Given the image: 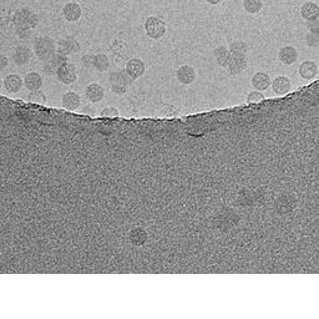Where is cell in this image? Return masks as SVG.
Returning <instances> with one entry per match:
<instances>
[{
    "instance_id": "7",
    "label": "cell",
    "mask_w": 319,
    "mask_h": 319,
    "mask_svg": "<svg viewBox=\"0 0 319 319\" xmlns=\"http://www.w3.org/2000/svg\"><path fill=\"white\" fill-rule=\"evenodd\" d=\"M247 65H248V61H247L246 55H232L231 54V59H229L226 69L229 75H238L246 70Z\"/></svg>"
},
{
    "instance_id": "16",
    "label": "cell",
    "mask_w": 319,
    "mask_h": 319,
    "mask_svg": "<svg viewBox=\"0 0 319 319\" xmlns=\"http://www.w3.org/2000/svg\"><path fill=\"white\" fill-rule=\"evenodd\" d=\"M63 15L68 22H76L81 17V7L75 2L66 3L63 8Z\"/></svg>"
},
{
    "instance_id": "36",
    "label": "cell",
    "mask_w": 319,
    "mask_h": 319,
    "mask_svg": "<svg viewBox=\"0 0 319 319\" xmlns=\"http://www.w3.org/2000/svg\"><path fill=\"white\" fill-rule=\"evenodd\" d=\"M206 2L207 3H210V4H213V5H216V4H219V3L222 2V0H206Z\"/></svg>"
},
{
    "instance_id": "3",
    "label": "cell",
    "mask_w": 319,
    "mask_h": 319,
    "mask_svg": "<svg viewBox=\"0 0 319 319\" xmlns=\"http://www.w3.org/2000/svg\"><path fill=\"white\" fill-rule=\"evenodd\" d=\"M13 20H14L15 27H28L32 29H34L39 23L37 14L28 8L18 9L13 15Z\"/></svg>"
},
{
    "instance_id": "31",
    "label": "cell",
    "mask_w": 319,
    "mask_h": 319,
    "mask_svg": "<svg viewBox=\"0 0 319 319\" xmlns=\"http://www.w3.org/2000/svg\"><path fill=\"white\" fill-rule=\"evenodd\" d=\"M264 100V94L262 91H252V93L248 94L247 96V101L249 104H254V103H261V101Z\"/></svg>"
},
{
    "instance_id": "34",
    "label": "cell",
    "mask_w": 319,
    "mask_h": 319,
    "mask_svg": "<svg viewBox=\"0 0 319 319\" xmlns=\"http://www.w3.org/2000/svg\"><path fill=\"white\" fill-rule=\"evenodd\" d=\"M307 27H308V29H309V32L319 33V17L313 18V19L308 20Z\"/></svg>"
},
{
    "instance_id": "26",
    "label": "cell",
    "mask_w": 319,
    "mask_h": 319,
    "mask_svg": "<svg viewBox=\"0 0 319 319\" xmlns=\"http://www.w3.org/2000/svg\"><path fill=\"white\" fill-rule=\"evenodd\" d=\"M228 50L232 55H246L248 52V45L243 40H236L229 45Z\"/></svg>"
},
{
    "instance_id": "24",
    "label": "cell",
    "mask_w": 319,
    "mask_h": 319,
    "mask_svg": "<svg viewBox=\"0 0 319 319\" xmlns=\"http://www.w3.org/2000/svg\"><path fill=\"white\" fill-rule=\"evenodd\" d=\"M300 14L304 19L310 20L313 18L319 17V5L314 2H307L300 8Z\"/></svg>"
},
{
    "instance_id": "5",
    "label": "cell",
    "mask_w": 319,
    "mask_h": 319,
    "mask_svg": "<svg viewBox=\"0 0 319 319\" xmlns=\"http://www.w3.org/2000/svg\"><path fill=\"white\" fill-rule=\"evenodd\" d=\"M56 78L60 81L61 84H69L75 83L76 79H78V70H76V66L71 63H65L56 73Z\"/></svg>"
},
{
    "instance_id": "37",
    "label": "cell",
    "mask_w": 319,
    "mask_h": 319,
    "mask_svg": "<svg viewBox=\"0 0 319 319\" xmlns=\"http://www.w3.org/2000/svg\"><path fill=\"white\" fill-rule=\"evenodd\" d=\"M2 86H3V81L0 80V89H2Z\"/></svg>"
},
{
    "instance_id": "2",
    "label": "cell",
    "mask_w": 319,
    "mask_h": 319,
    "mask_svg": "<svg viewBox=\"0 0 319 319\" xmlns=\"http://www.w3.org/2000/svg\"><path fill=\"white\" fill-rule=\"evenodd\" d=\"M109 84L115 94H125L132 84V79L125 70L112 71L109 76Z\"/></svg>"
},
{
    "instance_id": "28",
    "label": "cell",
    "mask_w": 319,
    "mask_h": 319,
    "mask_svg": "<svg viewBox=\"0 0 319 319\" xmlns=\"http://www.w3.org/2000/svg\"><path fill=\"white\" fill-rule=\"evenodd\" d=\"M28 100L33 104H44L47 100V96L42 90H32L28 95Z\"/></svg>"
},
{
    "instance_id": "19",
    "label": "cell",
    "mask_w": 319,
    "mask_h": 319,
    "mask_svg": "<svg viewBox=\"0 0 319 319\" xmlns=\"http://www.w3.org/2000/svg\"><path fill=\"white\" fill-rule=\"evenodd\" d=\"M318 74V65L312 60H307L300 64L299 66V75L304 80H312L317 76Z\"/></svg>"
},
{
    "instance_id": "23",
    "label": "cell",
    "mask_w": 319,
    "mask_h": 319,
    "mask_svg": "<svg viewBox=\"0 0 319 319\" xmlns=\"http://www.w3.org/2000/svg\"><path fill=\"white\" fill-rule=\"evenodd\" d=\"M275 206H277L278 212L282 214L292 212L295 207V200L290 196H283V197L278 198Z\"/></svg>"
},
{
    "instance_id": "13",
    "label": "cell",
    "mask_w": 319,
    "mask_h": 319,
    "mask_svg": "<svg viewBox=\"0 0 319 319\" xmlns=\"http://www.w3.org/2000/svg\"><path fill=\"white\" fill-rule=\"evenodd\" d=\"M278 58H279L280 63H283L284 65H292V64L297 63L298 58H299V54H298V50L295 49L294 47L287 45V47H283L282 49L279 50Z\"/></svg>"
},
{
    "instance_id": "35",
    "label": "cell",
    "mask_w": 319,
    "mask_h": 319,
    "mask_svg": "<svg viewBox=\"0 0 319 319\" xmlns=\"http://www.w3.org/2000/svg\"><path fill=\"white\" fill-rule=\"evenodd\" d=\"M8 64H9V59H8L4 54L0 53V71L4 70L8 66Z\"/></svg>"
},
{
    "instance_id": "18",
    "label": "cell",
    "mask_w": 319,
    "mask_h": 319,
    "mask_svg": "<svg viewBox=\"0 0 319 319\" xmlns=\"http://www.w3.org/2000/svg\"><path fill=\"white\" fill-rule=\"evenodd\" d=\"M23 83H24V86L28 90H39L43 86V78L37 71H32V73H28L25 75V78L23 79Z\"/></svg>"
},
{
    "instance_id": "33",
    "label": "cell",
    "mask_w": 319,
    "mask_h": 319,
    "mask_svg": "<svg viewBox=\"0 0 319 319\" xmlns=\"http://www.w3.org/2000/svg\"><path fill=\"white\" fill-rule=\"evenodd\" d=\"M94 59H95V55H91V54H85V55L81 56L80 61L85 68L90 69L94 68Z\"/></svg>"
},
{
    "instance_id": "6",
    "label": "cell",
    "mask_w": 319,
    "mask_h": 319,
    "mask_svg": "<svg viewBox=\"0 0 319 319\" xmlns=\"http://www.w3.org/2000/svg\"><path fill=\"white\" fill-rule=\"evenodd\" d=\"M79 50H80V44L75 38L66 37L56 43V53L60 54V55L69 56L71 54L78 53Z\"/></svg>"
},
{
    "instance_id": "12",
    "label": "cell",
    "mask_w": 319,
    "mask_h": 319,
    "mask_svg": "<svg viewBox=\"0 0 319 319\" xmlns=\"http://www.w3.org/2000/svg\"><path fill=\"white\" fill-rule=\"evenodd\" d=\"M23 85V79L20 78V75L18 74H10V75H7L3 80V86L5 88V90L9 91V93L15 94V93H19L22 90Z\"/></svg>"
},
{
    "instance_id": "4",
    "label": "cell",
    "mask_w": 319,
    "mask_h": 319,
    "mask_svg": "<svg viewBox=\"0 0 319 319\" xmlns=\"http://www.w3.org/2000/svg\"><path fill=\"white\" fill-rule=\"evenodd\" d=\"M145 30L146 34L149 35L151 39L159 40L165 35L166 33V24L163 20H161L157 17H150L147 18L145 22Z\"/></svg>"
},
{
    "instance_id": "22",
    "label": "cell",
    "mask_w": 319,
    "mask_h": 319,
    "mask_svg": "<svg viewBox=\"0 0 319 319\" xmlns=\"http://www.w3.org/2000/svg\"><path fill=\"white\" fill-rule=\"evenodd\" d=\"M213 56L216 59V63L222 68H226L228 64L229 59H231V53H229L228 48L224 45H219L213 50Z\"/></svg>"
},
{
    "instance_id": "30",
    "label": "cell",
    "mask_w": 319,
    "mask_h": 319,
    "mask_svg": "<svg viewBox=\"0 0 319 319\" xmlns=\"http://www.w3.org/2000/svg\"><path fill=\"white\" fill-rule=\"evenodd\" d=\"M15 33L20 39H29L33 35V29L28 27H15Z\"/></svg>"
},
{
    "instance_id": "15",
    "label": "cell",
    "mask_w": 319,
    "mask_h": 319,
    "mask_svg": "<svg viewBox=\"0 0 319 319\" xmlns=\"http://www.w3.org/2000/svg\"><path fill=\"white\" fill-rule=\"evenodd\" d=\"M272 89L277 95H285L292 89V83L287 76H277L272 81Z\"/></svg>"
},
{
    "instance_id": "8",
    "label": "cell",
    "mask_w": 319,
    "mask_h": 319,
    "mask_svg": "<svg viewBox=\"0 0 319 319\" xmlns=\"http://www.w3.org/2000/svg\"><path fill=\"white\" fill-rule=\"evenodd\" d=\"M65 63H68V56L60 55V54L58 53L54 54L52 58L45 60L44 71L48 75H56L59 69H60Z\"/></svg>"
},
{
    "instance_id": "25",
    "label": "cell",
    "mask_w": 319,
    "mask_h": 319,
    "mask_svg": "<svg viewBox=\"0 0 319 319\" xmlns=\"http://www.w3.org/2000/svg\"><path fill=\"white\" fill-rule=\"evenodd\" d=\"M109 66L110 61L105 54H98V55H95V59H94V68H95L96 70L100 71V73H104V71L109 70Z\"/></svg>"
},
{
    "instance_id": "14",
    "label": "cell",
    "mask_w": 319,
    "mask_h": 319,
    "mask_svg": "<svg viewBox=\"0 0 319 319\" xmlns=\"http://www.w3.org/2000/svg\"><path fill=\"white\" fill-rule=\"evenodd\" d=\"M85 95L90 103L96 104L100 103L104 98H105V90L101 85L99 84H90V85L86 86L85 89Z\"/></svg>"
},
{
    "instance_id": "20",
    "label": "cell",
    "mask_w": 319,
    "mask_h": 319,
    "mask_svg": "<svg viewBox=\"0 0 319 319\" xmlns=\"http://www.w3.org/2000/svg\"><path fill=\"white\" fill-rule=\"evenodd\" d=\"M80 100L81 99L79 94L74 93V91H69V93L64 94L63 98H61V104L66 110H76L80 107Z\"/></svg>"
},
{
    "instance_id": "17",
    "label": "cell",
    "mask_w": 319,
    "mask_h": 319,
    "mask_svg": "<svg viewBox=\"0 0 319 319\" xmlns=\"http://www.w3.org/2000/svg\"><path fill=\"white\" fill-rule=\"evenodd\" d=\"M147 239H149V233L146 232V229L141 228V227H136V228L130 231L129 241L130 243H132L134 246H144L147 242Z\"/></svg>"
},
{
    "instance_id": "32",
    "label": "cell",
    "mask_w": 319,
    "mask_h": 319,
    "mask_svg": "<svg viewBox=\"0 0 319 319\" xmlns=\"http://www.w3.org/2000/svg\"><path fill=\"white\" fill-rule=\"evenodd\" d=\"M305 40H307V44L309 45V47H319V33L309 32L307 34V37H305Z\"/></svg>"
},
{
    "instance_id": "9",
    "label": "cell",
    "mask_w": 319,
    "mask_h": 319,
    "mask_svg": "<svg viewBox=\"0 0 319 319\" xmlns=\"http://www.w3.org/2000/svg\"><path fill=\"white\" fill-rule=\"evenodd\" d=\"M145 70H146L145 63L137 58H134L131 59V60L127 61L126 68H125V71H126L127 75H129L132 80H136V79L141 78L145 74Z\"/></svg>"
},
{
    "instance_id": "11",
    "label": "cell",
    "mask_w": 319,
    "mask_h": 319,
    "mask_svg": "<svg viewBox=\"0 0 319 319\" xmlns=\"http://www.w3.org/2000/svg\"><path fill=\"white\" fill-rule=\"evenodd\" d=\"M32 56L33 52L30 48H28L27 45H19V47L15 48L14 54H13V61L17 65L23 66L32 60Z\"/></svg>"
},
{
    "instance_id": "10",
    "label": "cell",
    "mask_w": 319,
    "mask_h": 319,
    "mask_svg": "<svg viewBox=\"0 0 319 319\" xmlns=\"http://www.w3.org/2000/svg\"><path fill=\"white\" fill-rule=\"evenodd\" d=\"M176 75H177V80L180 81L182 85H190V84H192L193 81L196 80L197 74H196L195 68H192V66L182 65L178 68Z\"/></svg>"
},
{
    "instance_id": "21",
    "label": "cell",
    "mask_w": 319,
    "mask_h": 319,
    "mask_svg": "<svg viewBox=\"0 0 319 319\" xmlns=\"http://www.w3.org/2000/svg\"><path fill=\"white\" fill-rule=\"evenodd\" d=\"M252 85H253V88L256 89L257 91L267 90L270 85L269 75L266 73H262V71L256 73L253 75V78H252Z\"/></svg>"
},
{
    "instance_id": "27",
    "label": "cell",
    "mask_w": 319,
    "mask_h": 319,
    "mask_svg": "<svg viewBox=\"0 0 319 319\" xmlns=\"http://www.w3.org/2000/svg\"><path fill=\"white\" fill-rule=\"evenodd\" d=\"M243 7L251 14H257L263 8V0H244Z\"/></svg>"
},
{
    "instance_id": "29",
    "label": "cell",
    "mask_w": 319,
    "mask_h": 319,
    "mask_svg": "<svg viewBox=\"0 0 319 319\" xmlns=\"http://www.w3.org/2000/svg\"><path fill=\"white\" fill-rule=\"evenodd\" d=\"M100 116L106 117V119H116L119 117V110L114 106H107L100 112Z\"/></svg>"
},
{
    "instance_id": "1",
    "label": "cell",
    "mask_w": 319,
    "mask_h": 319,
    "mask_svg": "<svg viewBox=\"0 0 319 319\" xmlns=\"http://www.w3.org/2000/svg\"><path fill=\"white\" fill-rule=\"evenodd\" d=\"M33 50L40 60L45 61L52 58L54 54H56V43L50 37L38 38L34 43V49Z\"/></svg>"
}]
</instances>
